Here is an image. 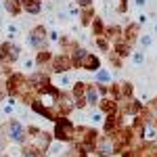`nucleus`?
Returning a JSON list of instances; mask_svg holds the SVG:
<instances>
[{
  "instance_id": "3",
  "label": "nucleus",
  "mask_w": 157,
  "mask_h": 157,
  "mask_svg": "<svg viewBox=\"0 0 157 157\" xmlns=\"http://www.w3.org/2000/svg\"><path fill=\"white\" fill-rule=\"evenodd\" d=\"M6 9H9V11H13V13H19V6L15 4V0H9V4H6Z\"/></svg>"
},
{
  "instance_id": "2",
  "label": "nucleus",
  "mask_w": 157,
  "mask_h": 157,
  "mask_svg": "<svg viewBox=\"0 0 157 157\" xmlns=\"http://www.w3.org/2000/svg\"><path fill=\"white\" fill-rule=\"evenodd\" d=\"M25 9L32 13H38L40 11V4H38V0H25Z\"/></svg>"
},
{
  "instance_id": "1",
  "label": "nucleus",
  "mask_w": 157,
  "mask_h": 157,
  "mask_svg": "<svg viewBox=\"0 0 157 157\" xmlns=\"http://www.w3.org/2000/svg\"><path fill=\"white\" fill-rule=\"evenodd\" d=\"M57 134H59V138H63V140H69L73 136V126L67 120H61L59 126H57Z\"/></svg>"
}]
</instances>
